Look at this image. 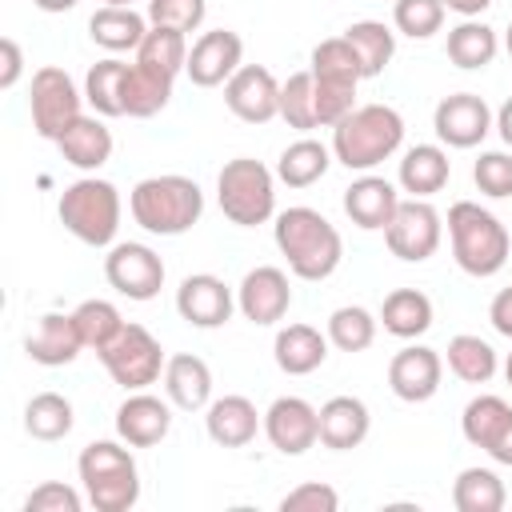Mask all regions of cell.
<instances>
[{
    "mask_svg": "<svg viewBox=\"0 0 512 512\" xmlns=\"http://www.w3.org/2000/svg\"><path fill=\"white\" fill-rule=\"evenodd\" d=\"M104 4H124V8H132L136 0H104Z\"/></svg>",
    "mask_w": 512,
    "mask_h": 512,
    "instance_id": "obj_56",
    "label": "cell"
},
{
    "mask_svg": "<svg viewBox=\"0 0 512 512\" xmlns=\"http://www.w3.org/2000/svg\"><path fill=\"white\" fill-rule=\"evenodd\" d=\"M220 212L236 228H256L276 216V172L252 156H236L216 176Z\"/></svg>",
    "mask_w": 512,
    "mask_h": 512,
    "instance_id": "obj_8",
    "label": "cell"
},
{
    "mask_svg": "<svg viewBox=\"0 0 512 512\" xmlns=\"http://www.w3.org/2000/svg\"><path fill=\"white\" fill-rule=\"evenodd\" d=\"M164 392H168L172 408L200 412L212 404V368L192 352H176L164 364Z\"/></svg>",
    "mask_w": 512,
    "mask_h": 512,
    "instance_id": "obj_26",
    "label": "cell"
},
{
    "mask_svg": "<svg viewBox=\"0 0 512 512\" xmlns=\"http://www.w3.org/2000/svg\"><path fill=\"white\" fill-rule=\"evenodd\" d=\"M124 60L108 56V60H96L84 76V100L92 104L96 116H124L120 108V84H124Z\"/></svg>",
    "mask_w": 512,
    "mask_h": 512,
    "instance_id": "obj_40",
    "label": "cell"
},
{
    "mask_svg": "<svg viewBox=\"0 0 512 512\" xmlns=\"http://www.w3.org/2000/svg\"><path fill=\"white\" fill-rule=\"evenodd\" d=\"M264 436L280 456H304L320 440V408L304 396H276L264 412Z\"/></svg>",
    "mask_w": 512,
    "mask_h": 512,
    "instance_id": "obj_15",
    "label": "cell"
},
{
    "mask_svg": "<svg viewBox=\"0 0 512 512\" xmlns=\"http://www.w3.org/2000/svg\"><path fill=\"white\" fill-rule=\"evenodd\" d=\"M280 120L296 132H312L316 124V92H312V72H292L280 84Z\"/></svg>",
    "mask_w": 512,
    "mask_h": 512,
    "instance_id": "obj_43",
    "label": "cell"
},
{
    "mask_svg": "<svg viewBox=\"0 0 512 512\" xmlns=\"http://www.w3.org/2000/svg\"><path fill=\"white\" fill-rule=\"evenodd\" d=\"M208 16V4L204 0H148V24H160V28H176V32H196Z\"/></svg>",
    "mask_w": 512,
    "mask_h": 512,
    "instance_id": "obj_46",
    "label": "cell"
},
{
    "mask_svg": "<svg viewBox=\"0 0 512 512\" xmlns=\"http://www.w3.org/2000/svg\"><path fill=\"white\" fill-rule=\"evenodd\" d=\"M404 144V116L392 104H356L332 128V156L348 172H372Z\"/></svg>",
    "mask_w": 512,
    "mask_h": 512,
    "instance_id": "obj_2",
    "label": "cell"
},
{
    "mask_svg": "<svg viewBox=\"0 0 512 512\" xmlns=\"http://www.w3.org/2000/svg\"><path fill=\"white\" fill-rule=\"evenodd\" d=\"M204 428H208V440L220 448H248L256 440V432L264 428V416L256 412V404L248 396L228 392L204 408Z\"/></svg>",
    "mask_w": 512,
    "mask_h": 512,
    "instance_id": "obj_22",
    "label": "cell"
},
{
    "mask_svg": "<svg viewBox=\"0 0 512 512\" xmlns=\"http://www.w3.org/2000/svg\"><path fill=\"white\" fill-rule=\"evenodd\" d=\"M444 380V360L436 348L428 344H404L392 360H388V388L404 400V404H424L440 392Z\"/></svg>",
    "mask_w": 512,
    "mask_h": 512,
    "instance_id": "obj_19",
    "label": "cell"
},
{
    "mask_svg": "<svg viewBox=\"0 0 512 512\" xmlns=\"http://www.w3.org/2000/svg\"><path fill=\"white\" fill-rule=\"evenodd\" d=\"M448 240H452L456 264L476 280L496 276L512 252V236L500 224V216H492L476 200H456L448 208Z\"/></svg>",
    "mask_w": 512,
    "mask_h": 512,
    "instance_id": "obj_5",
    "label": "cell"
},
{
    "mask_svg": "<svg viewBox=\"0 0 512 512\" xmlns=\"http://www.w3.org/2000/svg\"><path fill=\"white\" fill-rule=\"evenodd\" d=\"M76 424V412H72V400L60 396V392H36L28 404H24V432L32 440H64Z\"/></svg>",
    "mask_w": 512,
    "mask_h": 512,
    "instance_id": "obj_38",
    "label": "cell"
},
{
    "mask_svg": "<svg viewBox=\"0 0 512 512\" xmlns=\"http://www.w3.org/2000/svg\"><path fill=\"white\" fill-rule=\"evenodd\" d=\"M344 40L352 44V52L360 60L364 80L380 76L388 68V60L396 56V32L384 20H356V24L344 28Z\"/></svg>",
    "mask_w": 512,
    "mask_h": 512,
    "instance_id": "obj_36",
    "label": "cell"
},
{
    "mask_svg": "<svg viewBox=\"0 0 512 512\" xmlns=\"http://www.w3.org/2000/svg\"><path fill=\"white\" fill-rule=\"evenodd\" d=\"M272 360L288 376H308L328 360V332L312 324H288L272 340Z\"/></svg>",
    "mask_w": 512,
    "mask_h": 512,
    "instance_id": "obj_27",
    "label": "cell"
},
{
    "mask_svg": "<svg viewBox=\"0 0 512 512\" xmlns=\"http://www.w3.org/2000/svg\"><path fill=\"white\" fill-rule=\"evenodd\" d=\"M376 324H380V320H376L368 308L344 304V308H336V312L328 316V344L340 348V352H364V348H372V340H376Z\"/></svg>",
    "mask_w": 512,
    "mask_h": 512,
    "instance_id": "obj_41",
    "label": "cell"
},
{
    "mask_svg": "<svg viewBox=\"0 0 512 512\" xmlns=\"http://www.w3.org/2000/svg\"><path fill=\"white\" fill-rule=\"evenodd\" d=\"M232 308H236L232 288L212 272H192L176 288V312L192 328H220L232 320Z\"/></svg>",
    "mask_w": 512,
    "mask_h": 512,
    "instance_id": "obj_20",
    "label": "cell"
},
{
    "mask_svg": "<svg viewBox=\"0 0 512 512\" xmlns=\"http://www.w3.org/2000/svg\"><path fill=\"white\" fill-rule=\"evenodd\" d=\"M488 320H492V328H496L500 336L512 340V284L500 288V292L492 296V304H488Z\"/></svg>",
    "mask_w": 512,
    "mask_h": 512,
    "instance_id": "obj_50",
    "label": "cell"
},
{
    "mask_svg": "<svg viewBox=\"0 0 512 512\" xmlns=\"http://www.w3.org/2000/svg\"><path fill=\"white\" fill-rule=\"evenodd\" d=\"M460 432L472 448L488 452L496 464L512 468V404L504 396H492V392H480L464 404V416H460Z\"/></svg>",
    "mask_w": 512,
    "mask_h": 512,
    "instance_id": "obj_13",
    "label": "cell"
},
{
    "mask_svg": "<svg viewBox=\"0 0 512 512\" xmlns=\"http://www.w3.org/2000/svg\"><path fill=\"white\" fill-rule=\"evenodd\" d=\"M440 240H444V220H440V212H436L428 200H420V196L400 200L392 224L384 228L388 252H392L396 260H404V264H424L428 256H436Z\"/></svg>",
    "mask_w": 512,
    "mask_h": 512,
    "instance_id": "obj_11",
    "label": "cell"
},
{
    "mask_svg": "<svg viewBox=\"0 0 512 512\" xmlns=\"http://www.w3.org/2000/svg\"><path fill=\"white\" fill-rule=\"evenodd\" d=\"M368 428H372V416L360 396H332L320 404V444L324 448H332V452L360 448L368 440Z\"/></svg>",
    "mask_w": 512,
    "mask_h": 512,
    "instance_id": "obj_25",
    "label": "cell"
},
{
    "mask_svg": "<svg viewBox=\"0 0 512 512\" xmlns=\"http://www.w3.org/2000/svg\"><path fill=\"white\" fill-rule=\"evenodd\" d=\"M336 508H340V492L320 480L300 484L280 496V512H336Z\"/></svg>",
    "mask_w": 512,
    "mask_h": 512,
    "instance_id": "obj_48",
    "label": "cell"
},
{
    "mask_svg": "<svg viewBox=\"0 0 512 512\" xmlns=\"http://www.w3.org/2000/svg\"><path fill=\"white\" fill-rule=\"evenodd\" d=\"M488 4H492V0H444V8L456 12V16H480Z\"/></svg>",
    "mask_w": 512,
    "mask_h": 512,
    "instance_id": "obj_52",
    "label": "cell"
},
{
    "mask_svg": "<svg viewBox=\"0 0 512 512\" xmlns=\"http://www.w3.org/2000/svg\"><path fill=\"white\" fill-rule=\"evenodd\" d=\"M472 180L484 196L508 200L512 196V152H480L472 164Z\"/></svg>",
    "mask_w": 512,
    "mask_h": 512,
    "instance_id": "obj_45",
    "label": "cell"
},
{
    "mask_svg": "<svg viewBox=\"0 0 512 512\" xmlns=\"http://www.w3.org/2000/svg\"><path fill=\"white\" fill-rule=\"evenodd\" d=\"M20 72H24V56H20V44H16L12 36H4V40H0V88H16Z\"/></svg>",
    "mask_w": 512,
    "mask_h": 512,
    "instance_id": "obj_49",
    "label": "cell"
},
{
    "mask_svg": "<svg viewBox=\"0 0 512 512\" xmlns=\"http://www.w3.org/2000/svg\"><path fill=\"white\" fill-rule=\"evenodd\" d=\"M148 16H140L136 8H124V4H104L88 16V36L96 48L104 52H136L140 40L148 36Z\"/></svg>",
    "mask_w": 512,
    "mask_h": 512,
    "instance_id": "obj_29",
    "label": "cell"
},
{
    "mask_svg": "<svg viewBox=\"0 0 512 512\" xmlns=\"http://www.w3.org/2000/svg\"><path fill=\"white\" fill-rule=\"evenodd\" d=\"M60 224L88 248H112L120 232V192L112 180L80 176L60 192Z\"/></svg>",
    "mask_w": 512,
    "mask_h": 512,
    "instance_id": "obj_7",
    "label": "cell"
},
{
    "mask_svg": "<svg viewBox=\"0 0 512 512\" xmlns=\"http://www.w3.org/2000/svg\"><path fill=\"white\" fill-rule=\"evenodd\" d=\"M396 208H400V192H396V184H388L384 176H360V180H352L348 188H344V212H348V220L356 224V228H364V232H384L388 224H392V216H396Z\"/></svg>",
    "mask_w": 512,
    "mask_h": 512,
    "instance_id": "obj_23",
    "label": "cell"
},
{
    "mask_svg": "<svg viewBox=\"0 0 512 512\" xmlns=\"http://www.w3.org/2000/svg\"><path fill=\"white\" fill-rule=\"evenodd\" d=\"M504 48H508V56H512V24H508V32H504Z\"/></svg>",
    "mask_w": 512,
    "mask_h": 512,
    "instance_id": "obj_55",
    "label": "cell"
},
{
    "mask_svg": "<svg viewBox=\"0 0 512 512\" xmlns=\"http://www.w3.org/2000/svg\"><path fill=\"white\" fill-rule=\"evenodd\" d=\"M60 156L80 168V172H96L112 160V128L100 120V116H80L60 140H56Z\"/></svg>",
    "mask_w": 512,
    "mask_h": 512,
    "instance_id": "obj_30",
    "label": "cell"
},
{
    "mask_svg": "<svg viewBox=\"0 0 512 512\" xmlns=\"http://www.w3.org/2000/svg\"><path fill=\"white\" fill-rule=\"evenodd\" d=\"M128 212L152 236H184L204 216V192L192 176L180 172L144 176L128 192Z\"/></svg>",
    "mask_w": 512,
    "mask_h": 512,
    "instance_id": "obj_3",
    "label": "cell"
},
{
    "mask_svg": "<svg viewBox=\"0 0 512 512\" xmlns=\"http://www.w3.org/2000/svg\"><path fill=\"white\" fill-rule=\"evenodd\" d=\"M452 176V160L440 144H412L404 156H400V168H396V184L408 192V196H436Z\"/></svg>",
    "mask_w": 512,
    "mask_h": 512,
    "instance_id": "obj_28",
    "label": "cell"
},
{
    "mask_svg": "<svg viewBox=\"0 0 512 512\" xmlns=\"http://www.w3.org/2000/svg\"><path fill=\"white\" fill-rule=\"evenodd\" d=\"M272 236L280 256L288 260V272L300 280H328L344 260V240L336 224L308 204L284 208L272 224Z\"/></svg>",
    "mask_w": 512,
    "mask_h": 512,
    "instance_id": "obj_1",
    "label": "cell"
},
{
    "mask_svg": "<svg viewBox=\"0 0 512 512\" xmlns=\"http://www.w3.org/2000/svg\"><path fill=\"white\" fill-rule=\"evenodd\" d=\"M236 308L244 320L268 328L276 320L288 316L292 308V288H288V272L276 264H260L252 272H244L240 288H236Z\"/></svg>",
    "mask_w": 512,
    "mask_h": 512,
    "instance_id": "obj_18",
    "label": "cell"
},
{
    "mask_svg": "<svg viewBox=\"0 0 512 512\" xmlns=\"http://www.w3.org/2000/svg\"><path fill=\"white\" fill-rule=\"evenodd\" d=\"M40 12H72L80 0H32Z\"/></svg>",
    "mask_w": 512,
    "mask_h": 512,
    "instance_id": "obj_53",
    "label": "cell"
},
{
    "mask_svg": "<svg viewBox=\"0 0 512 512\" xmlns=\"http://www.w3.org/2000/svg\"><path fill=\"white\" fill-rule=\"evenodd\" d=\"M96 356H100L104 372L112 376V384H120L124 392H140V388L156 384L168 364L160 340L144 324H124L112 336V344H104Z\"/></svg>",
    "mask_w": 512,
    "mask_h": 512,
    "instance_id": "obj_9",
    "label": "cell"
},
{
    "mask_svg": "<svg viewBox=\"0 0 512 512\" xmlns=\"http://www.w3.org/2000/svg\"><path fill=\"white\" fill-rule=\"evenodd\" d=\"M104 280L120 296L144 304V300L160 296V288H164V260L148 244L124 240V244H112L108 248V256H104Z\"/></svg>",
    "mask_w": 512,
    "mask_h": 512,
    "instance_id": "obj_12",
    "label": "cell"
},
{
    "mask_svg": "<svg viewBox=\"0 0 512 512\" xmlns=\"http://www.w3.org/2000/svg\"><path fill=\"white\" fill-rule=\"evenodd\" d=\"M496 132H500V140L512 148V96L500 104V112H496Z\"/></svg>",
    "mask_w": 512,
    "mask_h": 512,
    "instance_id": "obj_51",
    "label": "cell"
},
{
    "mask_svg": "<svg viewBox=\"0 0 512 512\" xmlns=\"http://www.w3.org/2000/svg\"><path fill=\"white\" fill-rule=\"evenodd\" d=\"M444 0H396L392 4V24L408 40H428L444 28Z\"/></svg>",
    "mask_w": 512,
    "mask_h": 512,
    "instance_id": "obj_44",
    "label": "cell"
},
{
    "mask_svg": "<svg viewBox=\"0 0 512 512\" xmlns=\"http://www.w3.org/2000/svg\"><path fill=\"white\" fill-rule=\"evenodd\" d=\"M380 324L396 340H416L432 328V300L420 288H392L380 304Z\"/></svg>",
    "mask_w": 512,
    "mask_h": 512,
    "instance_id": "obj_31",
    "label": "cell"
},
{
    "mask_svg": "<svg viewBox=\"0 0 512 512\" xmlns=\"http://www.w3.org/2000/svg\"><path fill=\"white\" fill-rule=\"evenodd\" d=\"M168 100H172V80L140 68L136 60L124 68V84H120V108H124V116L148 120V116L164 112Z\"/></svg>",
    "mask_w": 512,
    "mask_h": 512,
    "instance_id": "obj_33",
    "label": "cell"
},
{
    "mask_svg": "<svg viewBox=\"0 0 512 512\" xmlns=\"http://www.w3.org/2000/svg\"><path fill=\"white\" fill-rule=\"evenodd\" d=\"M172 432V400H160L152 392H128V400L116 408V436L128 448H152Z\"/></svg>",
    "mask_w": 512,
    "mask_h": 512,
    "instance_id": "obj_21",
    "label": "cell"
},
{
    "mask_svg": "<svg viewBox=\"0 0 512 512\" xmlns=\"http://www.w3.org/2000/svg\"><path fill=\"white\" fill-rule=\"evenodd\" d=\"M504 380H508V384H512V352H508V356H504Z\"/></svg>",
    "mask_w": 512,
    "mask_h": 512,
    "instance_id": "obj_54",
    "label": "cell"
},
{
    "mask_svg": "<svg viewBox=\"0 0 512 512\" xmlns=\"http://www.w3.org/2000/svg\"><path fill=\"white\" fill-rule=\"evenodd\" d=\"M76 476L96 512H128L140 500V468L124 440H92L76 456Z\"/></svg>",
    "mask_w": 512,
    "mask_h": 512,
    "instance_id": "obj_4",
    "label": "cell"
},
{
    "mask_svg": "<svg viewBox=\"0 0 512 512\" xmlns=\"http://www.w3.org/2000/svg\"><path fill=\"white\" fill-rule=\"evenodd\" d=\"M448 60L464 72H476V68H488L500 52V36L496 28H488L484 20L476 16H464L456 28H448V44H444Z\"/></svg>",
    "mask_w": 512,
    "mask_h": 512,
    "instance_id": "obj_32",
    "label": "cell"
},
{
    "mask_svg": "<svg viewBox=\"0 0 512 512\" xmlns=\"http://www.w3.org/2000/svg\"><path fill=\"white\" fill-rule=\"evenodd\" d=\"M72 320H76V332H80L84 348H92V352H100L104 344H112V336L124 328L120 308L112 300H96V296L92 300H80L72 308Z\"/></svg>",
    "mask_w": 512,
    "mask_h": 512,
    "instance_id": "obj_42",
    "label": "cell"
},
{
    "mask_svg": "<svg viewBox=\"0 0 512 512\" xmlns=\"http://www.w3.org/2000/svg\"><path fill=\"white\" fill-rule=\"evenodd\" d=\"M80 348H84V340H80V332H76L72 312H44V316L36 320V328L24 336L28 360H36V364H44V368H64V364H72V360L80 356Z\"/></svg>",
    "mask_w": 512,
    "mask_h": 512,
    "instance_id": "obj_24",
    "label": "cell"
},
{
    "mask_svg": "<svg viewBox=\"0 0 512 512\" xmlns=\"http://www.w3.org/2000/svg\"><path fill=\"white\" fill-rule=\"evenodd\" d=\"M136 64L176 84V76H180L184 64H188V36L176 32V28H160V24H152L148 36H144L140 48H136Z\"/></svg>",
    "mask_w": 512,
    "mask_h": 512,
    "instance_id": "obj_35",
    "label": "cell"
},
{
    "mask_svg": "<svg viewBox=\"0 0 512 512\" xmlns=\"http://www.w3.org/2000/svg\"><path fill=\"white\" fill-rule=\"evenodd\" d=\"M240 64H244V40L232 28H212V32H200L196 44L188 48L184 72L196 88H220L232 80Z\"/></svg>",
    "mask_w": 512,
    "mask_h": 512,
    "instance_id": "obj_17",
    "label": "cell"
},
{
    "mask_svg": "<svg viewBox=\"0 0 512 512\" xmlns=\"http://www.w3.org/2000/svg\"><path fill=\"white\" fill-rule=\"evenodd\" d=\"M452 504L456 512H500L508 504V488L492 468L472 464L452 480Z\"/></svg>",
    "mask_w": 512,
    "mask_h": 512,
    "instance_id": "obj_37",
    "label": "cell"
},
{
    "mask_svg": "<svg viewBox=\"0 0 512 512\" xmlns=\"http://www.w3.org/2000/svg\"><path fill=\"white\" fill-rule=\"evenodd\" d=\"M224 104L244 124H268L280 116V80L264 64H240L224 84Z\"/></svg>",
    "mask_w": 512,
    "mask_h": 512,
    "instance_id": "obj_16",
    "label": "cell"
},
{
    "mask_svg": "<svg viewBox=\"0 0 512 512\" xmlns=\"http://www.w3.org/2000/svg\"><path fill=\"white\" fill-rule=\"evenodd\" d=\"M432 128H436L440 144H448V148H476L496 128V116L484 104V96H476V92H452V96H444L436 104Z\"/></svg>",
    "mask_w": 512,
    "mask_h": 512,
    "instance_id": "obj_14",
    "label": "cell"
},
{
    "mask_svg": "<svg viewBox=\"0 0 512 512\" xmlns=\"http://www.w3.org/2000/svg\"><path fill=\"white\" fill-rule=\"evenodd\" d=\"M332 148L312 140V136H300L296 144H288L276 160V180L288 184V188H312L316 180H324V172L332 168Z\"/></svg>",
    "mask_w": 512,
    "mask_h": 512,
    "instance_id": "obj_34",
    "label": "cell"
},
{
    "mask_svg": "<svg viewBox=\"0 0 512 512\" xmlns=\"http://www.w3.org/2000/svg\"><path fill=\"white\" fill-rule=\"evenodd\" d=\"M28 112H32V128L44 140H60L80 116H84V92L76 88V80L56 68L44 64L32 72V88H28Z\"/></svg>",
    "mask_w": 512,
    "mask_h": 512,
    "instance_id": "obj_10",
    "label": "cell"
},
{
    "mask_svg": "<svg viewBox=\"0 0 512 512\" xmlns=\"http://www.w3.org/2000/svg\"><path fill=\"white\" fill-rule=\"evenodd\" d=\"M500 360H496V348L472 332H460L448 340V372L464 384H488L496 376Z\"/></svg>",
    "mask_w": 512,
    "mask_h": 512,
    "instance_id": "obj_39",
    "label": "cell"
},
{
    "mask_svg": "<svg viewBox=\"0 0 512 512\" xmlns=\"http://www.w3.org/2000/svg\"><path fill=\"white\" fill-rule=\"evenodd\" d=\"M308 72H312V92H316V124L336 128L356 108V84L364 80L352 44L344 36L320 40L308 56Z\"/></svg>",
    "mask_w": 512,
    "mask_h": 512,
    "instance_id": "obj_6",
    "label": "cell"
},
{
    "mask_svg": "<svg viewBox=\"0 0 512 512\" xmlns=\"http://www.w3.org/2000/svg\"><path fill=\"white\" fill-rule=\"evenodd\" d=\"M88 496H80L72 484H60V480H48L40 488H32L24 496V512H80Z\"/></svg>",
    "mask_w": 512,
    "mask_h": 512,
    "instance_id": "obj_47",
    "label": "cell"
}]
</instances>
